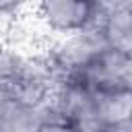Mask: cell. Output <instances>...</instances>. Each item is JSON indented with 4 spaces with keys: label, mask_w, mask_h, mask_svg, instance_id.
<instances>
[{
    "label": "cell",
    "mask_w": 132,
    "mask_h": 132,
    "mask_svg": "<svg viewBox=\"0 0 132 132\" xmlns=\"http://www.w3.org/2000/svg\"><path fill=\"white\" fill-rule=\"evenodd\" d=\"M2 95L27 103H50L58 89V72L43 58H27L16 50L2 52Z\"/></svg>",
    "instance_id": "2"
},
{
    "label": "cell",
    "mask_w": 132,
    "mask_h": 132,
    "mask_svg": "<svg viewBox=\"0 0 132 132\" xmlns=\"http://www.w3.org/2000/svg\"><path fill=\"white\" fill-rule=\"evenodd\" d=\"M39 21L58 35H72L91 27L95 16V0H33Z\"/></svg>",
    "instance_id": "4"
},
{
    "label": "cell",
    "mask_w": 132,
    "mask_h": 132,
    "mask_svg": "<svg viewBox=\"0 0 132 132\" xmlns=\"http://www.w3.org/2000/svg\"><path fill=\"white\" fill-rule=\"evenodd\" d=\"M60 82L78 85L99 93L132 97V58L107 45L85 64L60 74Z\"/></svg>",
    "instance_id": "3"
},
{
    "label": "cell",
    "mask_w": 132,
    "mask_h": 132,
    "mask_svg": "<svg viewBox=\"0 0 132 132\" xmlns=\"http://www.w3.org/2000/svg\"><path fill=\"white\" fill-rule=\"evenodd\" d=\"M128 8H132V0H95L97 21H101V19L113 14V12H120V10H128Z\"/></svg>",
    "instance_id": "7"
},
{
    "label": "cell",
    "mask_w": 132,
    "mask_h": 132,
    "mask_svg": "<svg viewBox=\"0 0 132 132\" xmlns=\"http://www.w3.org/2000/svg\"><path fill=\"white\" fill-rule=\"evenodd\" d=\"M101 33L109 47L132 58V8L113 12L101 21H97Z\"/></svg>",
    "instance_id": "6"
},
{
    "label": "cell",
    "mask_w": 132,
    "mask_h": 132,
    "mask_svg": "<svg viewBox=\"0 0 132 132\" xmlns=\"http://www.w3.org/2000/svg\"><path fill=\"white\" fill-rule=\"evenodd\" d=\"M29 4H31V0H0V10H2L4 19H10V16H16Z\"/></svg>",
    "instance_id": "8"
},
{
    "label": "cell",
    "mask_w": 132,
    "mask_h": 132,
    "mask_svg": "<svg viewBox=\"0 0 132 132\" xmlns=\"http://www.w3.org/2000/svg\"><path fill=\"white\" fill-rule=\"evenodd\" d=\"M52 113L50 103H27L4 97L0 103V132H41Z\"/></svg>",
    "instance_id": "5"
},
{
    "label": "cell",
    "mask_w": 132,
    "mask_h": 132,
    "mask_svg": "<svg viewBox=\"0 0 132 132\" xmlns=\"http://www.w3.org/2000/svg\"><path fill=\"white\" fill-rule=\"evenodd\" d=\"M52 105L74 132H105L109 126L132 116L130 95H109L70 82H60Z\"/></svg>",
    "instance_id": "1"
}]
</instances>
